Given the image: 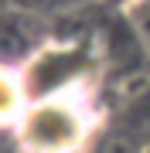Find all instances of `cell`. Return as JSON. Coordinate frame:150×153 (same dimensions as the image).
I'll list each match as a JSON object with an SVG mask.
<instances>
[]
</instances>
